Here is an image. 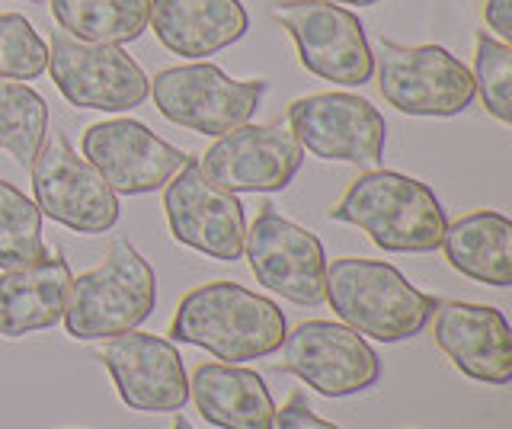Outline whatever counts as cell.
<instances>
[{"label":"cell","instance_id":"7","mask_svg":"<svg viewBox=\"0 0 512 429\" xmlns=\"http://www.w3.org/2000/svg\"><path fill=\"white\" fill-rule=\"evenodd\" d=\"M32 170L39 212L77 234H106L119 225V196L61 132L45 135Z\"/></svg>","mask_w":512,"mask_h":429},{"label":"cell","instance_id":"15","mask_svg":"<svg viewBox=\"0 0 512 429\" xmlns=\"http://www.w3.org/2000/svg\"><path fill=\"white\" fill-rule=\"evenodd\" d=\"M202 173L221 189L240 193H279L301 170L304 151L292 129L282 122L253 125L218 135V141L202 157H196Z\"/></svg>","mask_w":512,"mask_h":429},{"label":"cell","instance_id":"24","mask_svg":"<svg viewBox=\"0 0 512 429\" xmlns=\"http://www.w3.org/2000/svg\"><path fill=\"white\" fill-rule=\"evenodd\" d=\"M42 237V212L39 205L26 199L23 189L0 180V269L29 266L48 257Z\"/></svg>","mask_w":512,"mask_h":429},{"label":"cell","instance_id":"1","mask_svg":"<svg viewBox=\"0 0 512 429\" xmlns=\"http://www.w3.org/2000/svg\"><path fill=\"white\" fill-rule=\"evenodd\" d=\"M288 333L276 301L228 279L189 289L173 311L170 337L199 346L221 362H253L279 353Z\"/></svg>","mask_w":512,"mask_h":429},{"label":"cell","instance_id":"12","mask_svg":"<svg viewBox=\"0 0 512 429\" xmlns=\"http://www.w3.org/2000/svg\"><path fill=\"white\" fill-rule=\"evenodd\" d=\"M244 253L260 285L295 305H320L324 301L327 257L324 244L308 228L295 225L263 202L253 225L244 234Z\"/></svg>","mask_w":512,"mask_h":429},{"label":"cell","instance_id":"5","mask_svg":"<svg viewBox=\"0 0 512 429\" xmlns=\"http://www.w3.org/2000/svg\"><path fill=\"white\" fill-rule=\"evenodd\" d=\"M378 90L397 113L407 116H461L474 100V77L442 45L378 42L372 55Z\"/></svg>","mask_w":512,"mask_h":429},{"label":"cell","instance_id":"18","mask_svg":"<svg viewBox=\"0 0 512 429\" xmlns=\"http://www.w3.org/2000/svg\"><path fill=\"white\" fill-rule=\"evenodd\" d=\"M148 26L167 52L208 58L244 39L250 17L240 0H151Z\"/></svg>","mask_w":512,"mask_h":429},{"label":"cell","instance_id":"9","mask_svg":"<svg viewBox=\"0 0 512 429\" xmlns=\"http://www.w3.org/2000/svg\"><path fill=\"white\" fill-rule=\"evenodd\" d=\"M272 20L288 29L298 45L301 65L320 81L340 87H362L372 81V45L352 10L330 0H285L272 7Z\"/></svg>","mask_w":512,"mask_h":429},{"label":"cell","instance_id":"10","mask_svg":"<svg viewBox=\"0 0 512 429\" xmlns=\"http://www.w3.org/2000/svg\"><path fill=\"white\" fill-rule=\"evenodd\" d=\"M285 125L298 138L301 151L317 161H343L378 167L388 125L384 116L356 93H311L288 106Z\"/></svg>","mask_w":512,"mask_h":429},{"label":"cell","instance_id":"3","mask_svg":"<svg viewBox=\"0 0 512 429\" xmlns=\"http://www.w3.org/2000/svg\"><path fill=\"white\" fill-rule=\"evenodd\" d=\"M324 298L346 327L381 343H400L423 333L439 305L432 295L410 285L397 266L365 257L330 260Z\"/></svg>","mask_w":512,"mask_h":429},{"label":"cell","instance_id":"20","mask_svg":"<svg viewBox=\"0 0 512 429\" xmlns=\"http://www.w3.org/2000/svg\"><path fill=\"white\" fill-rule=\"evenodd\" d=\"M189 397L202 417L221 429H269L276 413L263 375L234 362H202L192 372Z\"/></svg>","mask_w":512,"mask_h":429},{"label":"cell","instance_id":"6","mask_svg":"<svg viewBox=\"0 0 512 429\" xmlns=\"http://www.w3.org/2000/svg\"><path fill=\"white\" fill-rule=\"evenodd\" d=\"M157 113L199 135H224L253 119L266 97V81H234L218 65H176L148 81Z\"/></svg>","mask_w":512,"mask_h":429},{"label":"cell","instance_id":"8","mask_svg":"<svg viewBox=\"0 0 512 429\" xmlns=\"http://www.w3.org/2000/svg\"><path fill=\"white\" fill-rule=\"evenodd\" d=\"M45 71H52L61 97L80 109L128 113L148 100V77L122 45L87 42L55 29Z\"/></svg>","mask_w":512,"mask_h":429},{"label":"cell","instance_id":"2","mask_svg":"<svg viewBox=\"0 0 512 429\" xmlns=\"http://www.w3.org/2000/svg\"><path fill=\"white\" fill-rule=\"evenodd\" d=\"M330 218L356 225L388 253L439 250L448 225L439 196L397 170H365L330 209Z\"/></svg>","mask_w":512,"mask_h":429},{"label":"cell","instance_id":"21","mask_svg":"<svg viewBox=\"0 0 512 429\" xmlns=\"http://www.w3.org/2000/svg\"><path fill=\"white\" fill-rule=\"evenodd\" d=\"M445 260L474 282L509 289L512 285V221L503 212L477 209L445 225Z\"/></svg>","mask_w":512,"mask_h":429},{"label":"cell","instance_id":"25","mask_svg":"<svg viewBox=\"0 0 512 429\" xmlns=\"http://www.w3.org/2000/svg\"><path fill=\"white\" fill-rule=\"evenodd\" d=\"M474 93H480L487 113L503 125L512 122V45L477 33L474 39Z\"/></svg>","mask_w":512,"mask_h":429},{"label":"cell","instance_id":"27","mask_svg":"<svg viewBox=\"0 0 512 429\" xmlns=\"http://www.w3.org/2000/svg\"><path fill=\"white\" fill-rule=\"evenodd\" d=\"M269 429H340V426L317 417V413L308 407V401H304V394L295 391L282 407H276Z\"/></svg>","mask_w":512,"mask_h":429},{"label":"cell","instance_id":"13","mask_svg":"<svg viewBox=\"0 0 512 429\" xmlns=\"http://www.w3.org/2000/svg\"><path fill=\"white\" fill-rule=\"evenodd\" d=\"M80 154L100 170V177L116 196L157 193L192 157L157 138L138 119H103L87 125L80 138Z\"/></svg>","mask_w":512,"mask_h":429},{"label":"cell","instance_id":"31","mask_svg":"<svg viewBox=\"0 0 512 429\" xmlns=\"http://www.w3.org/2000/svg\"><path fill=\"white\" fill-rule=\"evenodd\" d=\"M32 4H42V0H32Z\"/></svg>","mask_w":512,"mask_h":429},{"label":"cell","instance_id":"30","mask_svg":"<svg viewBox=\"0 0 512 429\" xmlns=\"http://www.w3.org/2000/svg\"><path fill=\"white\" fill-rule=\"evenodd\" d=\"M170 429H196V426H192V423H189V420L183 417V413H180V417L173 420V426H170Z\"/></svg>","mask_w":512,"mask_h":429},{"label":"cell","instance_id":"29","mask_svg":"<svg viewBox=\"0 0 512 429\" xmlns=\"http://www.w3.org/2000/svg\"><path fill=\"white\" fill-rule=\"evenodd\" d=\"M330 4H356V7H372L378 0H330Z\"/></svg>","mask_w":512,"mask_h":429},{"label":"cell","instance_id":"16","mask_svg":"<svg viewBox=\"0 0 512 429\" xmlns=\"http://www.w3.org/2000/svg\"><path fill=\"white\" fill-rule=\"evenodd\" d=\"M100 359L125 407L138 413H176L189 401L180 349L154 333L125 330L100 346Z\"/></svg>","mask_w":512,"mask_h":429},{"label":"cell","instance_id":"26","mask_svg":"<svg viewBox=\"0 0 512 429\" xmlns=\"http://www.w3.org/2000/svg\"><path fill=\"white\" fill-rule=\"evenodd\" d=\"M48 45L23 13H0V77L36 81L45 74Z\"/></svg>","mask_w":512,"mask_h":429},{"label":"cell","instance_id":"17","mask_svg":"<svg viewBox=\"0 0 512 429\" xmlns=\"http://www.w3.org/2000/svg\"><path fill=\"white\" fill-rule=\"evenodd\" d=\"M432 340L461 375L503 388L512 381V330L503 311L471 301H439Z\"/></svg>","mask_w":512,"mask_h":429},{"label":"cell","instance_id":"23","mask_svg":"<svg viewBox=\"0 0 512 429\" xmlns=\"http://www.w3.org/2000/svg\"><path fill=\"white\" fill-rule=\"evenodd\" d=\"M48 135V106L26 81L0 77V148L29 167Z\"/></svg>","mask_w":512,"mask_h":429},{"label":"cell","instance_id":"28","mask_svg":"<svg viewBox=\"0 0 512 429\" xmlns=\"http://www.w3.org/2000/svg\"><path fill=\"white\" fill-rule=\"evenodd\" d=\"M484 20L500 42H512V0H487Z\"/></svg>","mask_w":512,"mask_h":429},{"label":"cell","instance_id":"19","mask_svg":"<svg viewBox=\"0 0 512 429\" xmlns=\"http://www.w3.org/2000/svg\"><path fill=\"white\" fill-rule=\"evenodd\" d=\"M71 266L61 250L29 266L4 269L0 276V337L20 340L26 333L48 330L61 321L71 289Z\"/></svg>","mask_w":512,"mask_h":429},{"label":"cell","instance_id":"4","mask_svg":"<svg viewBox=\"0 0 512 429\" xmlns=\"http://www.w3.org/2000/svg\"><path fill=\"white\" fill-rule=\"evenodd\" d=\"M154 305V266L119 237L100 266L71 279L61 321L74 340H109L148 321Z\"/></svg>","mask_w":512,"mask_h":429},{"label":"cell","instance_id":"11","mask_svg":"<svg viewBox=\"0 0 512 429\" xmlns=\"http://www.w3.org/2000/svg\"><path fill=\"white\" fill-rule=\"evenodd\" d=\"M282 369L324 397H352L378 385L381 359L359 330L304 321L282 340Z\"/></svg>","mask_w":512,"mask_h":429},{"label":"cell","instance_id":"22","mask_svg":"<svg viewBox=\"0 0 512 429\" xmlns=\"http://www.w3.org/2000/svg\"><path fill=\"white\" fill-rule=\"evenodd\" d=\"M151 0H52L58 29L87 42H135L148 29Z\"/></svg>","mask_w":512,"mask_h":429},{"label":"cell","instance_id":"14","mask_svg":"<svg viewBox=\"0 0 512 429\" xmlns=\"http://www.w3.org/2000/svg\"><path fill=\"white\" fill-rule=\"evenodd\" d=\"M164 212L173 241L221 263H234L244 253V205L208 180L196 157H189V164L164 186Z\"/></svg>","mask_w":512,"mask_h":429}]
</instances>
